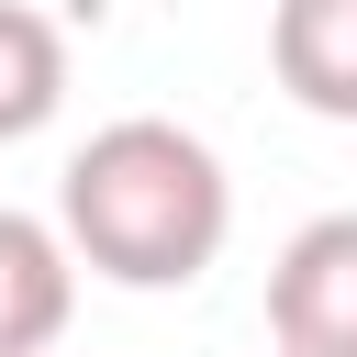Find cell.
Returning <instances> with one entry per match:
<instances>
[{"instance_id": "2", "label": "cell", "mask_w": 357, "mask_h": 357, "mask_svg": "<svg viewBox=\"0 0 357 357\" xmlns=\"http://www.w3.org/2000/svg\"><path fill=\"white\" fill-rule=\"evenodd\" d=\"M268 346L279 357H357V212H312L268 257Z\"/></svg>"}, {"instance_id": "5", "label": "cell", "mask_w": 357, "mask_h": 357, "mask_svg": "<svg viewBox=\"0 0 357 357\" xmlns=\"http://www.w3.org/2000/svg\"><path fill=\"white\" fill-rule=\"evenodd\" d=\"M56 100H67V33H56V11L0 0V145L45 134Z\"/></svg>"}, {"instance_id": "1", "label": "cell", "mask_w": 357, "mask_h": 357, "mask_svg": "<svg viewBox=\"0 0 357 357\" xmlns=\"http://www.w3.org/2000/svg\"><path fill=\"white\" fill-rule=\"evenodd\" d=\"M56 234H67V257H78L89 279H112V290H190V279L223 257V234H234V178H223V156H212L190 123L123 112V123H100V134L67 156V178H56Z\"/></svg>"}, {"instance_id": "3", "label": "cell", "mask_w": 357, "mask_h": 357, "mask_svg": "<svg viewBox=\"0 0 357 357\" xmlns=\"http://www.w3.org/2000/svg\"><path fill=\"white\" fill-rule=\"evenodd\" d=\"M78 312V257L45 212H11L0 201V357H45Z\"/></svg>"}, {"instance_id": "4", "label": "cell", "mask_w": 357, "mask_h": 357, "mask_svg": "<svg viewBox=\"0 0 357 357\" xmlns=\"http://www.w3.org/2000/svg\"><path fill=\"white\" fill-rule=\"evenodd\" d=\"M268 78L312 123H357V0H279L268 11Z\"/></svg>"}]
</instances>
